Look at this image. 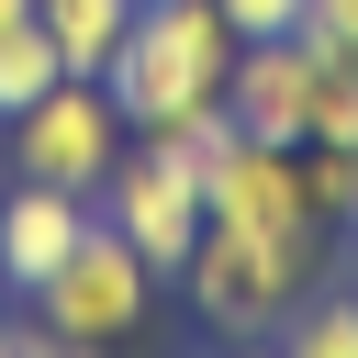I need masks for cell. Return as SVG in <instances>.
<instances>
[{
  "label": "cell",
  "mask_w": 358,
  "mask_h": 358,
  "mask_svg": "<svg viewBox=\"0 0 358 358\" xmlns=\"http://www.w3.org/2000/svg\"><path fill=\"white\" fill-rule=\"evenodd\" d=\"M224 78H235V22H224L213 0H134V34H123L112 67H101V90L123 101L134 134H168V123L213 112Z\"/></svg>",
  "instance_id": "1"
},
{
  "label": "cell",
  "mask_w": 358,
  "mask_h": 358,
  "mask_svg": "<svg viewBox=\"0 0 358 358\" xmlns=\"http://www.w3.org/2000/svg\"><path fill=\"white\" fill-rule=\"evenodd\" d=\"M313 235H246V224H201V246H190V268H179V291H190V313L224 336V347H246V336H280V313L313 291Z\"/></svg>",
  "instance_id": "2"
},
{
  "label": "cell",
  "mask_w": 358,
  "mask_h": 358,
  "mask_svg": "<svg viewBox=\"0 0 358 358\" xmlns=\"http://www.w3.org/2000/svg\"><path fill=\"white\" fill-rule=\"evenodd\" d=\"M123 145H134V123H123V101L101 78H56L34 112H11V179H56V190L101 201V179L123 168Z\"/></svg>",
  "instance_id": "3"
},
{
  "label": "cell",
  "mask_w": 358,
  "mask_h": 358,
  "mask_svg": "<svg viewBox=\"0 0 358 358\" xmlns=\"http://www.w3.org/2000/svg\"><path fill=\"white\" fill-rule=\"evenodd\" d=\"M101 224L168 280V268H190V246H201V224H213V201H201V168H179L157 134H134L123 145V168L101 179Z\"/></svg>",
  "instance_id": "4"
},
{
  "label": "cell",
  "mask_w": 358,
  "mask_h": 358,
  "mask_svg": "<svg viewBox=\"0 0 358 358\" xmlns=\"http://www.w3.org/2000/svg\"><path fill=\"white\" fill-rule=\"evenodd\" d=\"M22 302H34V324H56V336H78V347H123V336L145 324V302H157V268H145L112 224H90V235L67 246V268L34 280Z\"/></svg>",
  "instance_id": "5"
},
{
  "label": "cell",
  "mask_w": 358,
  "mask_h": 358,
  "mask_svg": "<svg viewBox=\"0 0 358 358\" xmlns=\"http://www.w3.org/2000/svg\"><path fill=\"white\" fill-rule=\"evenodd\" d=\"M201 201H213V224H246V235H313V246H324V224H313V201H302V145H257V134H235V145L201 168Z\"/></svg>",
  "instance_id": "6"
},
{
  "label": "cell",
  "mask_w": 358,
  "mask_h": 358,
  "mask_svg": "<svg viewBox=\"0 0 358 358\" xmlns=\"http://www.w3.org/2000/svg\"><path fill=\"white\" fill-rule=\"evenodd\" d=\"M224 112H235V134H257V145H302V134H313V34L235 45Z\"/></svg>",
  "instance_id": "7"
},
{
  "label": "cell",
  "mask_w": 358,
  "mask_h": 358,
  "mask_svg": "<svg viewBox=\"0 0 358 358\" xmlns=\"http://www.w3.org/2000/svg\"><path fill=\"white\" fill-rule=\"evenodd\" d=\"M101 224V201L90 190H56V179H11L0 190V291H34V280H56L67 268V246Z\"/></svg>",
  "instance_id": "8"
},
{
  "label": "cell",
  "mask_w": 358,
  "mask_h": 358,
  "mask_svg": "<svg viewBox=\"0 0 358 358\" xmlns=\"http://www.w3.org/2000/svg\"><path fill=\"white\" fill-rule=\"evenodd\" d=\"M34 11H45L56 56H67V78H101V67H112V45L134 34V0H34Z\"/></svg>",
  "instance_id": "9"
},
{
  "label": "cell",
  "mask_w": 358,
  "mask_h": 358,
  "mask_svg": "<svg viewBox=\"0 0 358 358\" xmlns=\"http://www.w3.org/2000/svg\"><path fill=\"white\" fill-rule=\"evenodd\" d=\"M56 78H67V56H56L45 11H34V22H0V123H11V112H34Z\"/></svg>",
  "instance_id": "10"
},
{
  "label": "cell",
  "mask_w": 358,
  "mask_h": 358,
  "mask_svg": "<svg viewBox=\"0 0 358 358\" xmlns=\"http://www.w3.org/2000/svg\"><path fill=\"white\" fill-rule=\"evenodd\" d=\"M268 358H358V291H302L291 313H280V336H268Z\"/></svg>",
  "instance_id": "11"
},
{
  "label": "cell",
  "mask_w": 358,
  "mask_h": 358,
  "mask_svg": "<svg viewBox=\"0 0 358 358\" xmlns=\"http://www.w3.org/2000/svg\"><path fill=\"white\" fill-rule=\"evenodd\" d=\"M313 134L358 145V45H313Z\"/></svg>",
  "instance_id": "12"
},
{
  "label": "cell",
  "mask_w": 358,
  "mask_h": 358,
  "mask_svg": "<svg viewBox=\"0 0 358 358\" xmlns=\"http://www.w3.org/2000/svg\"><path fill=\"white\" fill-rule=\"evenodd\" d=\"M302 201H313V224H347V145L302 134Z\"/></svg>",
  "instance_id": "13"
},
{
  "label": "cell",
  "mask_w": 358,
  "mask_h": 358,
  "mask_svg": "<svg viewBox=\"0 0 358 358\" xmlns=\"http://www.w3.org/2000/svg\"><path fill=\"white\" fill-rule=\"evenodd\" d=\"M224 22H235V45H268V34H302V11L313 0H213Z\"/></svg>",
  "instance_id": "14"
},
{
  "label": "cell",
  "mask_w": 358,
  "mask_h": 358,
  "mask_svg": "<svg viewBox=\"0 0 358 358\" xmlns=\"http://www.w3.org/2000/svg\"><path fill=\"white\" fill-rule=\"evenodd\" d=\"M11 358H112V347H78V336H56V324H11Z\"/></svg>",
  "instance_id": "15"
},
{
  "label": "cell",
  "mask_w": 358,
  "mask_h": 358,
  "mask_svg": "<svg viewBox=\"0 0 358 358\" xmlns=\"http://www.w3.org/2000/svg\"><path fill=\"white\" fill-rule=\"evenodd\" d=\"M302 34H313V45H358V0H313Z\"/></svg>",
  "instance_id": "16"
},
{
  "label": "cell",
  "mask_w": 358,
  "mask_h": 358,
  "mask_svg": "<svg viewBox=\"0 0 358 358\" xmlns=\"http://www.w3.org/2000/svg\"><path fill=\"white\" fill-rule=\"evenodd\" d=\"M347 224H358V145H347Z\"/></svg>",
  "instance_id": "17"
},
{
  "label": "cell",
  "mask_w": 358,
  "mask_h": 358,
  "mask_svg": "<svg viewBox=\"0 0 358 358\" xmlns=\"http://www.w3.org/2000/svg\"><path fill=\"white\" fill-rule=\"evenodd\" d=\"M0 22H34V0H0Z\"/></svg>",
  "instance_id": "18"
},
{
  "label": "cell",
  "mask_w": 358,
  "mask_h": 358,
  "mask_svg": "<svg viewBox=\"0 0 358 358\" xmlns=\"http://www.w3.org/2000/svg\"><path fill=\"white\" fill-rule=\"evenodd\" d=\"M347 291H358V224H347Z\"/></svg>",
  "instance_id": "19"
},
{
  "label": "cell",
  "mask_w": 358,
  "mask_h": 358,
  "mask_svg": "<svg viewBox=\"0 0 358 358\" xmlns=\"http://www.w3.org/2000/svg\"><path fill=\"white\" fill-rule=\"evenodd\" d=\"M235 358H268V336H246V347H235Z\"/></svg>",
  "instance_id": "20"
},
{
  "label": "cell",
  "mask_w": 358,
  "mask_h": 358,
  "mask_svg": "<svg viewBox=\"0 0 358 358\" xmlns=\"http://www.w3.org/2000/svg\"><path fill=\"white\" fill-rule=\"evenodd\" d=\"M0 358H11V324H0Z\"/></svg>",
  "instance_id": "21"
}]
</instances>
